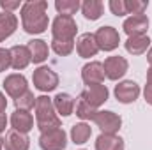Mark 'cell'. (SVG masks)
<instances>
[{
    "label": "cell",
    "instance_id": "8",
    "mask_svg": "<svg viewBox=\"0 0 152 150\" xmlns=\"http://www.w3.org/2000/svg\"><path fill=\"white\" fill-rule=\"evenodd\" d=\"M80 99L97 110L103 103L108 101V88H106V85H103V83H101V85H90V87H87V88L81 92Z\"/></svg>",
    "mask_w": 152,
    "mask_h": 150
},
{
    "label": "cell",
    "instance_id": "1",
    "mask_svg": "<svg viewBox=\"0 0 152 150\" xmlns=\"http://www.w3.org/2000/svg\"><path fill=\"white\" fill-rule=\"evenodd\" d=\"M46 9L44 0H28L21 5V23L27 34H42L48 28Z\"/></svg>",
    "mask_w": 152,
    "mask_h": 150
},
{
    "label": "cell",
    "instance_id": "17",
    "mask_svg": "<svg viewBox=\"0 0 152 150\" xmlns=\"http://www.w3.org/2000/svg\"><path fill=\"white\" fill-rule=\"evenodd\" d=\"M30 140L27 138V134H21L18 131H9L4 138V147L5 150H28Z\"/></svg>",
    "mask_w": 152,
    "mask_h": 150
},
{
    "label": "cell",
    "instance_id": "5",
    "mask_svg": "<svg viewBox=\"0 0 152 150\" xmlns=\"http://www.w3.org/2000/svg\"><path fill=\"white\" fill-rule=\"evenodd\" d=\"M32 79H34V87L37 90H41V92H51L58 85V74L53 69L44 67V66L34 71Z\"/></svg>",
    "mask_w": 152,
    "mask_h": 150
},
{
    "label": "cell",
    "instance_id": "11",
    "mask_svg": "<svg viewBox=\"0 0 152 150\" xmlns=\"http://www.w3.org/2000/svg\"><path fill=\"white\" fill-rule=\"evenodd\" d=\"M138 95H140V87L134 81H122L115 87V97L122 104L134 103L138 99Z\"/></svg>",
    "mask_w": 152,
    "mask_h": 150
},
{
    "label": "cell",
    "instance_id": "31",
    "mask_svg": "<svg viewBox=\"0 0 152 150\" xmlns=\"http://www.w3.org/2000/svg\"><path fill=\"white\" fill-rule=\"evenodd\" d=\"M11 67V50L0 48V73Z\"/></svg>",
    "mask_w": 152,
    "mask_h": 150
},
{
    "label": "cell",
    "instance_id": "25",
    "mask_svg": "<svg viewBox=\"0 0 152 150\" xmlns=\"http://www.w3.org/2000/svg\"><path fill=\"white\" fill-rule=\"evenodd\" d=\"M55 7H57L60 16H71V14H75L76 11L81 7V4L78 0H57Z\"/></svg>",
    "mask_w": 152,
    "mask_h": 150
},
{
    "label": "cell",
    "instance_id": "13",
    "mask_svg": "<svg viewBox=\"0 0 152 150\" xmlns=\"http://www.w3.org/2000/svg\"><path fill=\"white\" fill-rule=\"evenodd\" d=\"M4 88H5V92H7L11 97L18 99L20 95H23V94L28 90L27 78L23 74H9L4 79Z\"/></svg>",
    "mask_w": 152,
    "mask_h": 150
},
{
    "label": "cell",
    "instance_id": "33",
    "mask_svg": "<svg viewBox=\"0 0 152 150\" xmlns=\"http://www.w3.org/2000/svg\"><path fill=\"white\" fill-rule=\"evenodd\" d=\"M143 94H145V101H147L149 104H152V87H149V85H147Z\"/></svg>",
    "mask_w": 152,
    "mask_h": 150
},
{
    "label": "cell",
    "instance_id": "37",
    "mask_svg": "<svg viewBox=\"0 0 152 150\" xmlns=\"http://www.w3.org/2000/svg\"><path fill=\"white\" fill-rule=\"evenodd\" d=\"M147 60H149V64H151V67H152V48L149 50V53H147Z\"/></svg>",
    "mask_w": 152,
    "mask_h": 150
},
{
    "label": "cell",
    "instance_id": "23",
    "mask_svg": "<svg viewBox=\"0 0 152 150\" xmlns=\"http://www.w3.org/2000/svg\"><path fill=\"white\" fill-rule=\"evenodd\" d=\"M103 11H104V5H103V2H99V0H85V2L81 4V12H83V16H85L87 20H90V21L99 20L101 14H103Z\"/></svg>",
    "mask_w": 152,
    "mask_h": 150
},
{
    "label": "cell",
    "instance_id": "35",
    "mask_svg": "<svg viewBox=\"0 0 152 150\" xmlns=\"http://www.w3.org/2000/svg\"><path fill=\"white\" fill-rule=\"evenodd\" d=\"M5 108H7V101H5V95L0 92V113L5 111Z\"/></svg>",
    "mask_w": 152,
    "mask_h": 150
},
{
    "label": "cell",
    "instance_id": "9",
    "mask_svg": "<svg viewBox=\"0 0 152 150\" xmlns=\"http://www.w3.org/2000/svg\"><path fill=\"white\" fill-rule=\"evenodd\" d=\"M124 32L129 36V37H134V36H145L147 28H149V18L145 14H133L129 16L124 25H122Z\"/></svg>",
    "mask_w": 152,
    "mask_h": 150
},
{
    "label": "cell",
    "instance_id": "28",
    "mask_svg": "<svg viewBox=\"0 0 152 150\" xmlns=\"http://www.w3.org/2000/svg\"><path fill=\"white\" fill-rule=\"evenodd\" d=\"M97 113L96 108H92L90 104H87L85 101H78V104H76V115L80 117V118H83V120H92L94 118V115Z\"/></svg>",
    "mask_w": 152,
    "mask_h": 150
},
{
    "label": "cell",
    "instance_id": "26",
    "mask_svg": "<svg viewBox=\"0 0 152 150\" xmlns=\"http://www.w3.org/2000/svg\"><path fill=\"white\" fill-rule=\"evenodd\" d=\"M36 99H37V97H34V94H32L30 90H27L23 95H20L18 99H14L16 110H25V111H28L30 108L36 106Z\"/></svg>",
    "mask_w": 152,
    "mask_h": 150
},
{
    "label": "cell",
    "instance_id": "22",
    "mask_svg": "<svg viewBox=\"0 0 152 150\" xmlns=\"http://www.w3.org/2000/svg\"><path fill=\"white\" fill-rule=\"evenodd\" d=\"M149 44H151L149 36H134V37H129L126 41V50L131 55H143L147 51Z\"/></svg>",
    "mask_w": 152,
    "mask_h": 150
},
{
    "label": "cell",
    "instance_id": "16",
    "mask_svg": "<svg viewBox=\"0 0 152 150\" xmlns=\"http://www.w3.org/2000/svg\"><path fill=\"white\" fill-rule=\"evenodd\" d=\"M32 62V57H30V51L27 46H12L11 48V67L20 71V69H25L28 64Z\"/></svg>",
    "mask_w": 152,
    "mask_h": 150
},
{
    "label": "cell",
    "instance_id": "34",
    "mask_svg": "<svg viewBox=\"0 0 152 150\" xmlns=\"http://www.w3.org/2000/svg\"><path fill=\"white\" fill-rule=\"evenodd\" d=\"M5 125H7V117L4 113H0V133L5 131Z\"/></svg>",
    "mask_w": 152,
    "mask_h": 150
},
{
    "label": "cell",
    "instance_id": "7",
    "mask_svg": "<svg viewBox=\"0 0 152 150\" xmlns=\"http://www.w3.org/2000/svg\"><path fill=\"white\" fill-rule=\"evenodd\" d=\"M94 37H96V42H97V48L103 50V51H113L115 48H118V42H120V36L113 27L97 28Z\"/></svg>",
    "mask_w": 152,
    "mask_h": 150
},
{
    "label": "cell",
    "instance_id": "30",
    "mask_svg": "<svg viewBox=\"0 0 152 150\" xmlns=\"http://www.w3.org/2000/svg\"><path fill=\"white\" fill-rule=\"evenodd\" d=\"M110 11L113 12L115 16H124V14H127V11H126V2H124V0H110Z\"/></svg>",
    "mask_w": 152,
    "mask_h": 150
},
{
    "label": "cell",
    "instance_id": "29",
    "mask_svg": "<svg viewBox=\"0 0 152 150\" xmlns=\"http://www.w3.org/2000/svg\"><path fill=\"white\" fill-rule=\"evenodd\" d=\"M124 2L127 14H143V11L149 7V2H140V0H124Z\"/></svg>",
    "mask_w": 152,
    "mask_h": 150
},
{
    "label": "cell",
    "instance_id": "20",
    "mask_svg": "<svg viewBox=\"0 0 152 150\" xmlns=\"http://www.w3.org/2000/svg\"><path fill=\"white\" fill-rule=\"evenodd\" d=\"M96 150H124V140L117 134H101L96 140Z\"/></svg>",
    "mask_w": 152,
    "mask_h": 150
},
{
    "label": "cell",
    "instance_id": "27",
    "mask_svg": "<svg viewBox=\"0 0 152 150\" xmlns=\"http://www.w3.org/2000/svg\"><path fill=\"white\" fill-rule=\"evenodd\" d=\"M51 48L57 55H62V57H67L73 50H75V41H51Z\"/></svg>",
    "mask_w": 152,
    "mask_h": 150
},
{
    "label": "cell",
    "instance_id": "6",
    "mask_svg": "<svg viewBox=\"0 0 152 150\" xmlns=\"http://www.w3.org/2000/svg\"><path fill=\"white\" fill-rule=\"evenodd\" d=\"M92 120L103 131V134H115L122 125V118L113 111H97Z\"/></svg>",
    "mask_w": 152,
    "mask_h": 150
},
{
    "label": "cell",
    "instance_id": "2",
    "mask_svg": "<svg viewBox=\"0 0 152 150\" xmlns=\"http://www.w3.org/2000/svg\"><path fill=\"white\" fill-rule=\"evenodd\" d=\"M36 120H37V127L41 133L51 131V129H58L60 127V117L55 111L53 101L48 95H39L36 99Z\"/></svg>",
    "mask_w": 152,
    "mask_h": 150
},
{
    "label": "cell",
    "instance_id": "18",
    "mask_svg": "<svg viewBox=\"0 0 152 150\" xmlns=\"http://www.w3.org/2000/svg\"><path fill=\"white\" fill-rule=\"evenodd\" d=\"M53 106H55V111L60 113L62 117H69L71 113L75 111V99L69 95V94H57L55 97H53Z\"/></svg>",
    "mask_w": 152,
    "mask_h": 150
},
{
    "label": "cell",
    "instance_id": "12",
    "mask_svg": "<svg viewBox=\"0 0 152 150\" xmlns=\"http://www.w3.org/2000/svg\"><path fill=\"white\" fill-rule=\"evenodd\" d=\"M81 78H83V81L87 83V87H90V85H101V83L104 81V78H106L103 64H101V62H90V64L83 66V69H81Z\"/></svg>",
    "mask_w": 152,
    "mask_h": 150
},
{
    "label": "cell",
    "instance_id": "15",
    "mask_svg": "<svg viewBox=\"0 0 152 150\" xmlns=\"http://www.w3.org/2000/svg\"><path fill=\"white\" fill-rule=\"evenodd\" d=\"M76 51H78V55H80L81 58H90V57H94V55L99 51L94 34H83V36H80V39L76 41Z\"/></svg>",
    "mask_w": 152,
    "mask_h": 150
},
{
    "label": "cell",
    "instance_id": "3",
    "mask_svg": "<svg viewBox=\"0 0 152 150\" xmlns=\"http://www.w3.org/2000/svg\"><path fill=\"white\" fill-rule=\"evenodd\" d=\"M76 21L73 16H57L51 23V34L55 41H75L76 36Z\"/></svg>",
    "mask_w": 152,
    "mask_h": 150
},
{
    "label": "cell",
    "instance_id": "36",
    "mask_svg": "<svg viewBox=\"0 0 152 150\" xmlns=\"http://www.w3.org/2000/svg\"><path fill=\"white\" fill-rule=\"evenodd\" d=\"M147 85H149V87H152V67L147 71Z\"/></svg>",
    "mask_w": 152,
    "mask_h": 150
},
{
    "label": "cell",
    "instance_id": "4",
    "mask_svg": "<svg viewBox=\"0 0 152 150\" xmlns=\"http://www.w3.org/2000/svg\"><path fill=\"white\" fill-rule=\"evenodd\" d=\"M39 147L42 150H64L67 147V134L62 127L51 129L46 133H41L39 136Z\"/></svg>",
    "mask_w": 152,
    "mask_h": 150
},
{
    "label": "cell",
    "instance_id": "10",
    "mask_svg": "<svg viewBox=\"0 0 152 150\" xmlns=\"http://www.w3.org/2000/svg\"><path fill=\"white\" fill-rule=\"evenodd\" d=\"M104 74L108 79H118V78H122V76L127 73V67H129V64H127V60L124 58V57H108L106 60H104Z\"/></svg>",
    "mask_w": 152,
    "mask_h": 150
},
{
    "label": "cell",
    "instance_id": "21",
    "mask_svg": "<svg viewBox=\"0 0 152 150\" xmlns=\"http://www.w3.org/2000/svg\"><path fill=\"white\" fill-rule=\"evenodd\" d=\"M27 48L30 51V57H32L34 64H41V62H44L48 58V44L42 39H32V41H28Z\"/></svg>",
    "mask_w": 152,
    "mask_h": 150
},
{
    "label": "cell",
    "instance_id": "19",
    "mask_svg": "<svg viewBox=\"0 0 152 150\" xmlns=\"http://www.w3.org/2000/svg\"><path fill=\"white\" fill-rule=\"evenodd\" d=\"M18 28V18L12 12H0V42L14 34Z\"/></svg>",
    "mask_w": 152,
    "mask_h": 150
},
{
    "label": "cell",
    "instance_id": "24",
    "mask_svg": "<svg viewBox=\"0 0 152 150\" xmlns=\"http://www.w3.org/2000/svg\"><path fill=\"white\" fill-rule=\"evenodd\" d=\"M90 134H92V129H90V125L85 124V122L76 124V125L71 127V140L75 141L76 145H83V143H87L88 138H90Z\"/></svg>",
    "mask_w": 152,
    "mask_h": 150
},
{
    "label": "cell",
    "instance_id": "32",
    "mask_svg": "<svg viewBox=\"0 0 152 150\" xmlns=\"http://www.w3.org/2000/svg\"><path fill=\"white\" fill-rule=\"evenodd\" d=\"M0 5H2V9H5V12H11L12 9H18V7H20V2H18V0H14V2L0 0Z\"/></svg>",
    "mask_w": 152,
    "mask_h": 150
},
{
    "label": "cell",
    "instance_id": "14",
    "mask_svg": "<svg viewBox=\"0 0 152 150\" xmlns=\"http://www.w3.org/2000/svg\"><path fill=\"white\" fill-rule=\"evenodd\" d=\"M11 125H12L14 131L21 133V134H27L34 127V117L25 110H16L11 117Z\"/></svg>",
    "mask_w": 152,
    "mask_h": 150
},
{
    "label": "cell",
    "instance_id": "38",
    "mask_svg": "<svg viewBox=\"0 0 152 150\" xmlns=\"http://www.w3.org/2000/svg\"><path fill=\"white\" fill-rule=\"evenodd\" d=\"M2 147H4V140L0 138V150H2Z\"/></svg>",
    "mask_w": 152,
    "mask_h": 150
}]
</instances>
